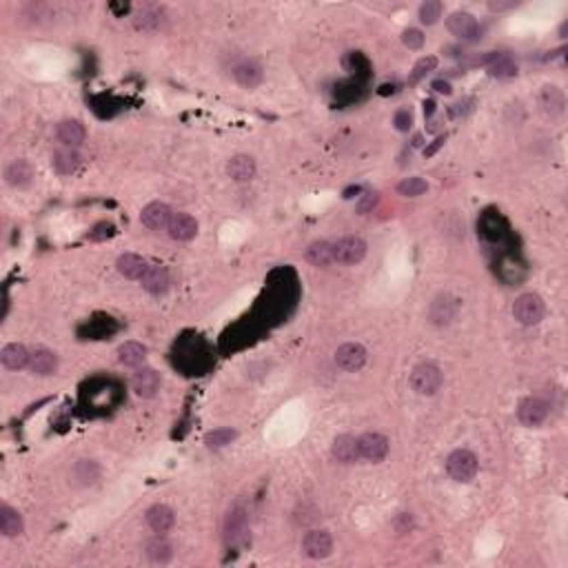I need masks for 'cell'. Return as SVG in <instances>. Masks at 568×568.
I'll return each instance as SVG.
<instances>
[{
	"label": "cell",
	"instance_id": "cell-41",
	"mask_svg": "<svg viewBox=\"0 0 568 568\" xmlns=\"http://www.w3.org/2000/svg\"><path fill=\"white\" fill-rule=\"evenodd\" d=\"M393 123H395V127H398L400 131H408V127H411V123H413L411 111H408V109H400L398 113H395Z\"/></svg>",
	"mask_w": 568,
	"mask_h": 568
},
{
	"label": "cell",
	"instance_id": "cell-10",
	"mask_svg": "<svg viewBox=\"0 0 568 568\" xmlns=\"http://www.w3.org/2000/svg\"><path fill=\"white\" fill-rule=\"evenodd\" d=\"M364 362H367V349L362 344L349 342V344H342L335 351V364L342 371H360L364 367Z\"/></svg>",
	"mask_w": 568,
	"mask_h": 568
},
{
	"label": "cell",
	"instance_id": "cell-45",
	"mask_svg": "<svg viewBox=\"0 0 568 568\" xmlns=\"http://www.w3.org/2000/svg\"><path fill=\"white\" fill-rule=\"evenodd\" d=\"M431 87H433L438 94H444V96H449V94H451V84L446 82V80H435V82L431 84Z\"/></svg>",
	"mask_w": 568,
	"mask_h": 568
},
{
	"label": "cell",
	"instance_id": "cell-17",
	"mask_svg": "<svg viewBox=\"0 0 568 568\" xmlns=\"http://www.w3.org/2000/svg\"><path fill=\"white\" fill-rule=\"evenodd\" d=\"M147 524L153 533H158V535H162V533L171 530L176 524V515L174 511H171L169 506L165 504H156V506H151L147 511Z\"/></svg>",
	"mask_w": 568,
	"mask_h": 568
},
{
	"label": "cell",
	"instance_id": "cell-34",
	"mask_svg": "<svg viewBox=\"0 0 568 568\" xmlns=\"http://www.w3.org/2000/svg\"><path fill=\"white\" fill-rule=\"evenodd\" d=\"M235 431L233 428H216V431L206 433L204 438V444L209 446V449H222V446H227L235 440Z\"/></svg>",
	"mask_w": 568,
	"mask_h": 568
},
{
	"label": "cell",
	"instance_id": "cell-20",
	"mask_svg": "<svg viewBox=\"0 0 568 568\" xmlns=\"http://www.w3.org/2000/svg\"><path fill=\"white\" fill-rule=\"evenodd\" d=\"M331 455L340 464H353V462H357L360 460L357 440L353 435H338L333 440V446H331Z\"/></svg>",
	"mask_w": 568,
	"mask_h": 568
},
{
	"label": "cell",
	"instance_id": "cell-18",
	"mask_svg": "<svg viewBox=\"0 0 568 568\" xmlns=\"http://www.w3.org/2000/svg\"><path fill=\"white\" fill-rule=\"evenodd\" d=\"M233 76H235L238 84H243V87H247V89H253L262 82L264 72L255 60H243L240 65L233 67Z\"/></svg>",
	"mask_w": 568,
	"mask_h": 568
},
{
	"label": "cell",
	"instance_id": "cell-25",
	"mask_svg": "<svg viewBox=\"0 0 568 568\" xmlns=\"http://www.w3.org/2000/svg\"><path fill=\"white\" fill-rule=\"evenodd\" d=\"M23 530H25V524L18 511H13L7 504L0 506V533H3L5 538H18Z\"/></svg>",
	"mask_w": 568,
	"mask_h": 568
},
{
	"label": "cell",
	"instance_id": "cell-33",
	"mask_svg": "<svg viewBox=\"0 0 568 568\" xmlns=\"http://www.w3.org/2000/svg\"><path fill=\"white\" fill-rule=\"evenodd\" d=\"M74 477L78 484L82 486H87V484H94V481L98 479V467H96V462L91 460H80L76 467H74Z\"/></svg>",
	"mask_w": 568,
	"mask_h": 568
},
{
	"label": "cell",
	"instance_id": "cell-29",
	"mask_svg": "<svg viewBox=\"0 0 568 568\" xmlns=\"http://www.w3.org/2000/svg\"><path fill=\"white\" fill-rule=\"evenodd\" d=\"M304 255L313 267H329L331 262H335L333 260V245L324 243V240H318V243L308 245Z\"/></svg>",
	"mask_w": 568,
	"mask_h": 568
},
{
	"label": "cell",
	"instance_id": "cell-23",
	"mask_svg": "<svg viewBox=\"0 0 568 568\" xmlns=\"http://www.w3.org/2000/svg\"><path fill=\"white\" fill-rule=\"evenodd\" d=\"M29 369H31V373H36V375H51V373H56V369H58V357H56L54 351H49V349H36L31 353Z\"/></svg>",
	"mask_w": 568,
	"mask_h": 568
},
{
	"label": "cell",
	"instance_id": "cell-21",
	"mask_svg": "<svg viewBox=\"0 0 568 568\" xmlns=\"http://www.w3.org/2000/svg\"><path fill=\"white\" fill-rule=\"evenodd\" d=\"M147 262H145V257L140 255H135V253H125V255H120L118 257V262H116V269L120 275H125L127 280H140L145 271H147Z\"/></svg>",
	"mask_w": 568,
	"mask_h": 568
},
{
	"label": "cell",
	"instance_id": "cell-3",
	"mask_svg": "<svg viewBox=\"0 0 568 568\" xmlns=\"http://www.w3.org/2000/svg\"><path fill=\"white\" fill-rule=\"evenodd\" d=\"M544 311H546L544 302L535 294H524V296H520L518 300H515V304H513V316H515V320H518L520 324H524V326L538 324L544 318Z\"/></svg>",
	"mask_w": 568,
	"mask_h": 568
},
{
	"label": "cell",
	"instance_id": "cell-14",
	"mask_svg": "<svg viewBox=\"0 0 568 568\" xmlns=\"http://www.w3.org/2000/svg\"><path fill=\"white\" fill-rule=\"evenodd\" d=\"M143 282V289L147 291V294L151 296H162L165 291L169 289L171 280H169V271L165 267H156V264H151L147 267L145 275L140 278Z\"/></svg>",
	"mask_w": 568,
	"mask_h": 568
},
{
	"label": "cell",
	"instance_id": "cell-11",
	"mask_svg": "<svg viewBox=\"0 0 568 568\" xmlns=\"http://www.w3.org/2000/svg\"><path fill=\"white\" fill-rule=\"evenodd\" d=\"M222 530H225V540L229 544L238 542L240 538L245 535V530H247V508L243 504H233L227 511L225 522H222Z\"/></svg>",
	"mask_w": 568,
	"mask_h": 568
},
{
	"label": "cell",
	"instance_id": "cell-13",
	"mask_svg": "<svg viewBox=\"0 0 568 568\" xmlns=\"http://www.w3.org/2000/svg\"><path fill=\"white\" fill-rule=\"evenodd\" d=\"M131 386L135 395H140V398H153V395L160 391V373L147 367L138 369L131 380Z\"/></svg>",
	"mask_w": 568,
	"mask_h": 568
},
{
	"label": "cell",
	"instance_id": "cell-8",
	"mask_svg": "<svg viewBox=\"0 0 568 568\" xmlns=\"http://www.w3.org/2000/svg\"><path fill=\"white\" fill-rule=\"evenodd\" d=\"M174 211H171V206L165 204V202H151L147 204L143 213H140V220L143 225L151 231H162V229H169L171 220H174Z\"/></svg>",
	"mask_w": 568,
	"mask_h": 568
},
{
	"label": "cell",
	"instance_id": "cell-27",
	"mask_svg": "<svg viewBox=\"0 0 568 568\" xmlns=\"http://www.w3.org/2000/svg\"><path fill=\"white\" fill-rule=\"evenodd\" d=\"M5 178L11 186H27L33 178V169L27 160L18 158L9 162V167L5 169Z\"/></svg>",
	"mask_w": 568,
	"mask_h": 568
},
{
	"label": "cell",
	"instance_id": "cell-24",
	"mask_svg": "<svg viewBox=\"0 0 568 568\" xmlns=\"http://www.w3.org/2000/svg\"><path fill=\"white\" fill-rule=\"evenodd\" d=\"M227 174L235 182H247V180H251L255 176V162H253L251 156H243V153H240V156H233L229 160Z\"/></svg>",
	"mask_w": 568,
	"mask_h": 568
},
{
	"label": "cell",
	"instance_id": "cell-31",
	"mask_svg": "<svg viewBox=\"0 0 568 568\" xmlns=\"http://www.w3.org/2000/svg\"><path fill=\"white\" fill-rule=\"evenodd\" d=\"M147 557L151 562L165 564V562H169L171 557H174V548H171V544L165 538H156V540H151L147 544Z\"/></svg>",
	"mask_w": 568,
	"mask_h": 568
},
{
	"label": "cell",
	"instance_id": "cell-43",
	"mask_svg": "<svg viewBox=\"0 0 568 568\" xmlns=\"http://www.w3.org/2000/svg\"><path fill=\"white\" fill-rule=\"evenodd\" d=\"M375 204H377V196L369 194V196H364V200H362V202L357 204V211H360V213H369Z\"/></svg>",
	"mask_w": 568,
	"mask_h": 568
},
{
	"label": "cell",
	"instance_id": "cell-16",
	"mask_svg": "<svg viewBox=\"0 0 568 568\" xmlns=\"http://www.w3.org/2000/svg\"><path fill=\"white\" fill-rule=\"evenodd\" d=\"M196 233H198V222L189 213H176L169 225V235L178 240V243H189V240L196 238Z\"/></svg>",
	"mask_w": 568,
	"mask_h": 568
},
{
	"label": "cell",
	"instance_id": "cell-44",
	"mask_svg": "<svg viewBox=\"0 0 568 568\" xmlns=\"http://www.w3.org/2000/svg\"><path fill=\"white\" fill-rule=\"evenodd\" d=\"M473 102H475L473 98H467V100H462V102H457V105H455V109H451V113H453V116H464V113H469V111L473 109V107H471V105H473Z\"/></svg>",
	"mask_w": 568,
	"mask_h": 568
},
{
	"label": "cell",
	"instance_id": "cell-15",
	"mask_svg": "<svg viewBox=\"0 0 568 568\" xmlns=\"http://www.w3.org/2000/svg\"><path fill=\"white\" fill-rule=\"evenodd\" d=\"M84 135H87V131H84L82 123H78V120H62L56 129V138L67 149L80 147L84 143Z\"/></svg>",
	"mask_w": 568,
	"mask_h": 568
},
{
	"label": "cell",
	"instance_id": "cell-28",
	"mask_svg": "<svg viewBox=\"0 0 568 568\" xmlns=\"http://www.w3.org/2000/svg\"><path fill=\"white\" fill-rule=\"evenodd\" d=\"M51 162H54V169L58 171V174L72 176V174H76V169L80 167V153L76 149H67L65 147V149L54 153Z\"/></svg>",
	"mask_w": 568,
	"mask_h": 568
},
{
	"label": "cell",
	"instance_id": "cell-50",
	"mask_svg": "<svg viewBox=\"0 0 568 568\" xmlns=\"http://www.w3.org/2000/svg\"><path fill=\"white\" fill-rule=\"evenodd\" d=\"M422 145V135H416L413 138V147H420Z\"/></svg>",
	"mask_w": 568,
	"mask_h": 568
},
{
	"label": "cell",
	"instance_id": "cell-6",
	"mask_svg": "<svg viewBox=\"0 0 568 568\" xmlns=\"http://www.w3.org/2000/svg\"><path fill=\"white\" fill-rule=\"evenodd\" d=\"M357 451H360V457L367 460V462H382L389 453V440L380 433H364L357 438Z\"/></svg>",
	"mask_w": 568,
	"mask_h": 568
},
{
	"label": "cell",
	"instance_id": "cell-1",
	"mask_svg": "<svg viewBox=\"0 0 568 568\" xmlns=\"http://www.w3.org/2000/svg\"><path fill=\"white\" fill-rule=\"evenodd\" d=\"M442 371L431 362L418 364L411 371V386L418 395H435L442 386Z\"/></svg>",
	"mask_w": 568,
	"mask_h": 568
},
{
	"label": "cell",
	"instance_id": "cell-30",
	"mask_svg": "<svg viewBox=\"0 0 568 568\" xmlns=\"http://www.w3.org/2000/svg\"><path fill=\"white\" fill-rule=\"evenodd\" d=\"M147 357V349L140 342H125L123 347L118 349V360L120 364L125 367H140Z\"/></svg>",
	"mask_w": 568,
	"mask_h": 568
},
{
	"label": "cell",
	"instance_id": "cell-19",
	"mask_svg": "<svg viewBox=\"0 0 568 568\" xmlns=\"http://www.w3.org/2000/svg\"><path fill=\"white\" fill-rule=\"evenodd\" d=\"M162 23H165V13L156 5H145V7L138 9L135 16H133V25H135V29H140V31H156V29L162 27Z\"/></svg>",
	"mask_w": 568,
	"mask_h": 568
},
{
	"label": "cell",
	"instance_id": "cell-2",
	"mask_svg": "<svg viewBox=\"0 0 568 568\" xmlns=\"http://www.w3.org/2000/svg\"><path fill=\"white\" fill-rule=\"evenodd\" d=\"M477 457L467 451V449H460V451H453L446 460V473H449L455 481H462V484H467L471 481L475 475H477Z\"/></svg>",
	"mask_w": 568,
	"mask_h": 568
},
{
	"label": "cell",
	"instance_id": "cell-5",
	"mask_svg": "<svg viewBox=\"0 0 568 568\" xmlns=\"http://www.w3.org/2000/svg\"><path fill=\"white\" fill-rule=\"evenodd\" d=\"M460 311V300L453 298L451 294H440L428 308V320L435 326H446L457 318Z\"/></svg>",
	"mask_w": 568,
	"mask_h": 568
},
{
	"label": "cell",
	"instance_id": "cell-26",
	"mask_svg": "<svg viewBox=\"0 0 568 568\" xmlns=\"http://www.w3.org/2000/svg\"><path fill=\"white\" fill-rule=\"evenodd\" d=\"M486 67H489V74L495 78H513L518 74V62L508 54H491L486 60Z\"/></svg>",
	"mask_w": 568,
	"mask_h": 568
},
{
	"label": "cell",
	"instance_id": "cell-42",
	"mask_svg": "<svg viewBox=\"0 0 568 568\" xmlns=\"http://www.w3.org/2000/svg\"><path fill=\"white\" fill-rule=\"evenodd\" d=\"M411 528H413V518L408 513H400L398 520H395V530H398L400 535H406V533H411Z\"/></svg>",
	"mask_w": 568,
	"mask_h": 568
},
{
	"label": "cell",
	"instance_id": "cell-7",
	"mask_svg": "<svg viewBox=\"0 0 568 568\" xmlns=\"http://www.w3.org/2000/svg\"><path fill=\"white\" fill-rule=\"evenodd\" d=\"M302 550H304V555L311 559H324L331 555L333 540L326 530H308L302 540Z\"/></svg>",
	"mask_w": 568,
	"mask_h": 568
},
{
	"label": "cell",
	"instance_id": "cell-12",
	"mask_svg": "<svg viewBox=\"0 0 568 568\" xmlns=\"http://www.w3.org/2000/svg\"><path fill=\"white\" fill-rule=\"evenodd\" d=\"M548 416V404L540 398H526L520 402L518 418L524 426H540Z\"/></svg>",
	"mask_w": 568,
	"mask_h": 568
},
{
	"label": "cell",
	"instance_id": "cell-22",
	"mask_svg": "<svg viewBox=\"0 0 568 568\" xmlns=\"http://www.w3.org/2000/svg\"><path fill=\"white\" fill-rule=\"evenodd\" d=\"M31 353L23 347V344H7V347L0 351V362H3L9 371H21L29 367Z\"/></svg>",
	"mask_w": 568,
	"mask_h": 568
},
{
	"label": "cell",
	"instance_id": "cell-36",
	"mask_svg": "<svg viewBox=\"0 0 568 568\" xmlns=\"http://www.w3.org/2000/svg\"><path fill=\"white\" fill-rule=\"evenodd\" d=\"M440 16H442V3H438V0H426L420 7V21L424 25H435Z\"/></svg>",
	"mask_w": 568,
	"mask_h": 568
},
{
	"label": "cell",
	"instance_id": "cell-4",
	"mask_svg": "<svg viewBox=\"0 0 568 568\" xmlns=\"http://www.w3.org/2000/svg\"><path fill=\"white\" fill-rule=\"evenodd\" d=\"M367 255V243L357 235H347L333 245V260L340 264H357Z\"/></svg>",
	"mask_w": 568,
	"mask_h": 568
},
{
	"label": "cell",
	"instance_id": "cell-49",
	"mask_svg": "<svg viewBox=\"0 0 568 568\" xmlns=\"http://www.w3.org/2000/svg\"><path fill=\"white\" fill-rule=\"evenodd\" d=\"M351 194H360V186H351V189H347V194H344V198H351Z\"/></svg>",
	"mask_w": 568,
	"mask_h": 568
},
{
	"label": "cell",
	"instance_id": "cell-9",
	"mask_svg": "<svg viewBox=\"0 0 568 568\" xmlns=\"http://www.w3.org/2000/svg\"><path fill=\"white\" fill-rule=\"evenodd\" d=\"M449 31L460 40H475L479 36V23L475 21V16L469 11H455L449 16Z\"/></svg>",
	"mask_w": 568,
	"mask_h": 568
},
{
	"label": "cell",
	"instance_id": "cell-32",
	"mask_svg": "<svg viewBox=\"0 0 568 568\" xmlns=\"http://www.w3.org/2000/svg\"><path fill=\"white\" fill-rule=\"evenodd\" d=\"M481 233H484L489 240H493V243H497V240H502L504 238V222L502 218L489 211L484 218H481Z\"/></svg>",
	"mask_w": 568,
	"mask_h": 568
},
{
	"label": "cell",
	"instance_id": "cell-40",
	"mask_svg": "<svg viewBox=\"0 0 568 568\" xmlns=\"http://www.w3.org/2000/svg\"><path fill=\"white\" fill-rule=\"evenodd\" d=\"M116 233V227L111 225V222H100V225L94 227V231L89 233L91 240H96V243H100V240H107Z\"/></svg>",
	"mask_w": 568,
	"mask_h": 568
},
{
	"label": "cell",
	"instance_id": "cell-38",
	"mask_svg": "<svg viewBox=\"0 0 568 568\" xmlns=\"http://www.w3.org/2000/svg\"><path fill=\"white\" fill-rule=\"evenodd\" d=\"M435 67H438V58H435V56L422 58V60H420V62H418L416 67H413V74H411V78H408V80H411L413 84H416V82H418L420 78H424L426 74H431Z\"/></svg>",
	"mask_w": 568,
	"mask_h": 568
},
{
	"label": "cell",
	"instance_id": "cell-37",
	"mask_svg": "<svg viewBox=\"0 0 568 568\" xmlns=\"http://www.w3.org/2000/svg\"><path fill=\"white\" fill-rule=\"evenodd\" d=\"M542 98H544V105H546L548 111L553 109L555 113H559L564 109V96H562V91L557 87H546Z\"/></svg>",
	"mask_w": 568,
	"mask_h": 568
},
{
	"label": "cell",
	"instance_id": "cell-35",
	"mask_svg": "<svg viewBox=\"0 0 568 568\" xmlns=\"http://www.w3.org/2000/svg\"><path fill=\"white\" fill-rule=\"evenodd\" d=\"M428 191V184L422 178H406L398 184V194L404 198H418Z\"/></svg>",
	"mask_w": 568,
	"mask_h": 568
},
{
	"label": "cell",
	"instance_id": "cell-46",
	"mask_svg": "<svg viewBox=\"0 0 568 568\" xmlns=\"http://www.w3.org/2000/svg\"><path fill=\"white\" fill-rule=\"evenodd\" d=\"M444 140H446V138H444V135L435 138V140H433V145H431V147H428V149H424V156H433V153H435V151H438V149H440V147L444 145Z\"/></svg>",
	"mask_w": 568,
	"mask_h": 568
},
{
	"label": "cell",
	"instance_id": "cell-48",
	"mask_svg": "<svg viewBox=\"0 0 568 568\" xmlns=\"http://www.w3.org/2000/svg\"><path fill=\"white\" fill-rule=\"evenodd\" d=\"M513 7V3H491V9H508Z\"/></svg>",
	"mask_w": 568,
	"mask_h": 568
},
{
	"label": "cell",
	"instance_id": "cell-47",
	"mask_svg": "<svg viewBox=\"0 0 568 568\" xmlns=\"http://www.w3.org/2000/svg\"><path fill=\"white\" fill-rule=\"evenodd\" d=\"M424 111H426V116H431L435 111V102L433 100H426L424 102Z\"/></svg>",
	"mask_w": 568,
	"mask_h": 568
},
{
	"label": "cell",
	"instance_id": "cell-39",
	"mask_svg": "<svg viewBox=\"0 0 568 568\" xmlns=\"http://www.w3.org/2000/svg\"><path fill=\"white\" fill-rule=\"evenodd\" d=\"M402 43L408 47V49H420L424 45V33L420 29H406L402 33Z\"/></svg>",
	"mask_w": 568,
	"mask_h": 568
}]
</instances>
